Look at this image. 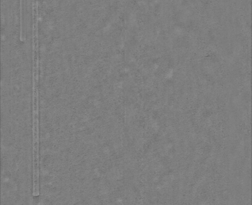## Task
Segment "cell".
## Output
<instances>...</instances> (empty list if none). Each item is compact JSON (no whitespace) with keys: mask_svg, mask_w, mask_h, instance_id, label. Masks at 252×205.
I'll use <instances>...</instances> for the list:
<instances>
[{"mask_svg":"<svg viewBox=\"0 0 252 205\" xmlns=\"http://www.w3.org/2000/svg\"><path fill=\"white\" fill-rule=\"evenodd\" d=\"M39 124H32V191L34 197L40 195Z\"/></svg>","mask_w":252,"mask_h":205,"instance_id":"1","label":"cell"}]
</instances>
